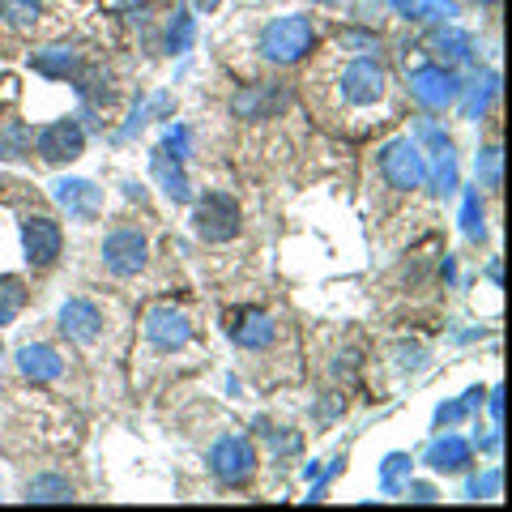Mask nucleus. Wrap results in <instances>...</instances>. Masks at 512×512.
<instances>
[{
    "instance_id": "15",
    "label": "nucleus",
    "mask_w": 512,
    "mask_h": 512,
    "mask_svg": "<svg viewBox=\"0 0 512 512\" xmlns=\"http://www.w3.org/2000/svg\"><path fill=\"white\" fill-rule=\"evenodd\" d=\"M0 18L13 30H35L43 18V0H0Z\"/></svg>"
},
{
    "instance_id": "14",
    "label": "nucleus",
    "mask_w": 512,
    "mask_h": 512,
    "mask_svg": "<svg viewBox=\"0 0 512 512\" xmlns=\"http://www.w3.org/2000/svg\"><path fill=\"white\" fill-rule=\"evenodd\" d=\"M18 367L30 376V380H56L64 372V363L52 346H22V355H18Z\"/></svg>"
},
{
    "instance_id": "22",
    "label": "nucleus",
    "mask_w": 512,
    "mask_h": 512,
    "mask_svg": "<svg viewBox=\"0 0 512 512\" xmlns=\"http://www.w3.org/2000/svg\"><path fill=\"white\" fill-rule=\"evenodd\" d=\"M436 47H440V56L448 52V60H461V56H466V47H470V39H466V35H457V30H448V39L440 35Z\"/></svg>"
},
{
    "instance_id": "17",
    "label": "nucleus",
    "mask_w": 512,
    "mask_h": 512,
    "mask_svg": "<svg viewBox=\"0 0 512 512\" xmlns=\"http://www.w3.org/2000/svg\"><path fill=\"white\" fill-rule=\"evenodd\" d=\"M30 64H35L39 73H52V77H69V73L77 69V56L69 52V47H47V52H39V56L30 60Z\"/></svg>"
},
{
    "instance_id": "8",
    "label": "nucleus",
    "mask_w": 512,
    "mask_h": 512,
    "mask_svg": "<svg viewBox=\"0 0 512 512\" xmlns=\"http://www.w3.org/2000/svg\"><path fill=\"white\" fill-rule=\"evenodd\" d=\"M384 94V69L372 60H355L350 69L342 73V99L346 103H355V107H367V103H376Z\"/></svg>"
},
{
    "instance_id": "2",
    "label": "nucleus",
    "mask_w": 512,
    "mask_h": 512,
    "mask_svg": "<svg viewBox=\"0 0 512 512\" xmlns=\"http://www.w3.org/2000/svg\"><path fill=\"white\" fill-rule=\"evenodd\" d=\"M192 222H197V231L205 239H214V244H222V239H235L239 235V201L231 197V192H205Z\"/></svg>"
},
{
    "instance_id": "20",
    "label": "nucleus",
    "mask_w": 512,
    "mask_h": 512,
    "mask_svg": "<svg viewBox=\"0 0 512 512\" xmlns=\"http://www.w3.org/2000/svg\"><path fill=\"white\" fill-rule=\"evenodd\" d=\"M26 141H30L26 124H9L5 137H0V158H22L26 154Z\"/></svg>"
},
{
    "instance_id": "7",
    "label": "nucleus",
    "mask_w": 512,
    "mask_h": 512,
    "mask_svg": "<svg viewBox=\"0 0 512 512\" xmlns=\"http://www.w3.org/2000/svg\"><path fill=\"white\" fill-rule=\"evenodd\" d=\"M35 146H39V154L47 158V163H73V158L82 154V146H86V133L73 120H60V124L43 128V133L35 137Z\"/></svg>"
},
{
    "instance_id": "6",
    "label": "nucleus",
    "mask_w": 512,
    "mask_h": 512,
    "mask_svg": "<svg viewBox=\"0 0 512 512\" xmlns=\"http://www.w3.org/2000/svg\"><path fill=\"white\" fill-rule=\"evenodd\" d=\"M22 244H26V261L35 265V269H47V265H56V256H60V244H64V235L52 218H26V227H22Z\"/></svg>"
},
{
    "instance_id": "5",
    "label": "nucleus",
    "mask_w": 512,
    "mask_h": 512,
    "mask_svg": "<svg viewBox=\"0 0 512 512\" xmlns=\"http://www.w3.org/2000/svg\"><path fill=\"white\" fill-rule=\"evenodd\" d=\"M380 171H384V180H389L393 188H402V192L419 188V184H423V175H427L423 154L414 150L410 141H393V146L384 150V158H380Z\"/></svg>"
},
{
    "instance_id": "12",
    "label": "nucleus",
    "mask_w": 512,
    "mask_h": 512,
    "mask_svg": "<svg viewBox=\"0 0 512 512\" xmlns=\"http://www.w3.org/2000/svg\"><path fill=\"white\" fill-rule=\"evenodd\" d=\"M99 308L94 303H86V299H69L60 308V329L69 333V338H77V342H90V338H99Z\"/></svg>"
},
{
    "instance_id": "16",
    "label": "nucleus",
    "mask_w": 512,
    "mask_h": 512,
    "mask_svg": "<svg viewBox=\"0 0 512 512\" xmlns=\"http://www.w3.org/2000/svg\"><path fill=\"white\" fill-rule=\"evenodd\" d=\"M431 466L444 470V474H457V470H466V461H470V444L466 440H457V436H448L444 444L431 448Z\"/></svg>"
},
{
    "instance_id": "11",
    "label": "nucleus",
    "mask_w": 512,
    "mask_h": 512,
    "mask_svg": "<svg viewBox=\"0 0 512 512\" xmlns=\"http://www.w3.org/2000/svg\"><path fill=\"white\" fill-rule=\"evenodd\" d=\"M56 201L73 218H94V214H99V205H103V192L94 188L90 180H60L56 184Z\"/></svg>"
},
{
    "instance_id": "4",
    "label": "nucleus",
    "mask_w": 512,
    "mask_h": 512,
    "mask_svg": "<svg viewBox=\"0 0 512 512\" xmlns=\"http://www.w3.org/2000/svg\"><path fill=\"white\" fill-rule=\"evenodd\" d=\"M146 235H141L137 227H120V231H111L103 239V265L111 269L116 278H128V274H137L141 265H146Z\"/></svg>"
},
{
    "instance_id": "19",
    "label": "nucleus",
    "mask_w": 512,
    "mask_h": 512,
    "mask_svg": "<svg viewBox=\"0 0 512 512\" xmlns=\"http://www.w3.org/2000/svg\"><path fill=\"white\" fill-rule=\"evenodd\" d=\"M154 175H158V180H163V188L171 192L175 201H184V197H188L184 175H180V167H175V163H167V154H154Z\"/></svg>"
},
{
    "instance_id": "23",
    "label": "nucleus",
    "mask_w": 512,
    "mask_h": 512,
    "mask_svg": "<svg viewBox=\"0 0 512 512\" xmlns=\"http://www.w3.org/2000/svg\"><path fill=\"white\" fill-rule=\"evenodd\" d=\"M188 35H192V22L180 13V18H175V30H167V47H171V52H184V47H188Z\"/></svg>"
},
{
    "instance_id": "18",
    "label": "nucleus",
    "mask_w": 512,
    "mask_h": 512,
    "mask_svg": "<svg viewBox=\"0 0 512 512\" xmlns=\"http://www.w3.org/2000/svg\"><path fill=\"white\" fill-rule=\"evenodd\" d=\"M30 500H39V504L73 500V487L64 483V478H35V483H30Z\"/></svg>"
},
{
    "instance_id": "10",
    "label": "nucleus",
    "mask_w": 512,
    "mask_h": 512,
    "mask_svg": "<svg viewBox=\"0 0 512 512\" xmlns=\"http://www.w3.org/2000/svg\"><path fill=\"white\" fill-rule=\"evenodd\" d=\"M274 333H278L274 316H265V312H256V308H244V312L235 316V325H231V338L239 346H248V350L269 346V342H274Z\"/></svg>"
},
{
    "instance_id": "25",
    "label": "nucleus",
    "mask_w": 512,
    "mask_h": 512,
    "mask_svg": "<svg viewBox=\"0 0 512 512\" xmlns=\"http://www.w3.org/2000/svg\"><path fill=\"white\" fill-rule=\"evenodd\" d=\"M197 5H201V9H214V5H218V0H197Z\"/></svg>"
},
{
    "instance_id": "3",
    "label": "nucleus",
    "mask_w": 512,
    "mask_h": 512,
    "mask_svg": "<svg viewBox=\"0 0 512 512\" xmlns=\"http://www.w3.org/2000/svg\"><path fill=\"white\" fill-rule=\"evenodd\" d=\"M210 470L218 483H227V487H239V483H248L252 470H256V448L248 440H239V436H227V440H218L210 448Z\"/></svg>"
},
{
    "instance_id": "1",
    "label": "nucleus",
    "mask_w": 512,
    "mask_h": 512,
    "mask_svg": "<svg viewBox=\"0 0 512 512\" xmlns=\"http://www.w3.org/2000/svg\"><path fill=\"white\" fill-rule=\"evenodd\" d=\"M312 39V22L303 13H286V18H274L261 30V52L274 64H295L312 52Z\"/></svg>"
},
{
    "instance_id": "24",
    "label": "nucleus",
    "mask_w": 512,
    "mask_h": 512,
    "mask_svg": "<svg viewBox=\"0 0 512 512\" xmlns=\"http://www.w3.org/2000/svg\"><path fill=\"white\" fill-rule=\"evenodd\" d=\"M483 175H487L491 188L500 184V150H487V154H483Z\"/></svg>"
},
{
    "instance_id": "27",
    "label": "nucleus",
    "mask_w": 512,
    "mask_h": 512,
    "mask_svg": "<svg viewBox=\"0 0 512 512\" xmlns=\"http://www.w3.org/2000/svg\"><path fill=\"white\" fill-rule=\"evenodd\" d=\"M0 188H5V180H0Z\"/></svg>"
},
{
    "instance_id": "13",
    "label": "nucleus",
    "mask_w": 512,
    "mask_h": 512,
    "mask_svg": "<svg viewBox=\"0 0 512 512\" xmlns=\"http://www.w3.org/2000/svg\"><path fill=\"white\" fill-rule=\"evenodd\" d=\"M410 94L427 107H444L448 99H453V77H448L444 69H419L410 77Z\"/></svg>"
},
{
    "instance_id": "21",
    "label": "nucleus",
    "mask_w": 512,
    "mask_h": 512,
    "mask_svg": "<svg viewBox=\"0 0 512 512\" xmlns=\"http://www.w3.org/2000/svg\"><path fill=\"white\" fill-rule=\"evenodd\" d=\"M402 9H414L423 18H453V0H402Z\"/></svg>"
},
{
    "instance_id": "26",
    "label": "nucleus",
    "mask_w": 512,
    "mask_h": 512,
    "mask_svg": "<svg viewBox=\"0 0 512 512\" xmlns=\"http://www.w3.org/2000/svg\"><path fill=\"white\" fill-rule=\"evenodd\" d=\"M478 5H495V0H478Z\"/></svg>"
},
{
    "instance_id": "9",
    "label": "nucleus",
    "mask_w": 512,
    "mask_h": 512,
    "mask_svg": "<svg viewBox=\"0 0 512 512\" xmlns=\"http://www.w3.org/2000/svg\"><path fill=\"white\" fill-rule=\"evenodd\" d=\"M146 333H150L154 346L175 350V346L188 342V320H184V312H175V308H154L146 316Z\"/></svg>"
}]
</instances>
